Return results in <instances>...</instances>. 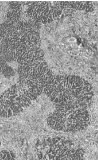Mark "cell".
<instances>
[{"mask_svg": "<svg viewBox=\"0 0 98 160\" xmlns=\"http://www.w3.org/2000/svg\"><path fill=\"white\" fill-rule=\"evenodd\" d=\"M89 119L86 109L71 108L56 109L49 117L48 123L55 130L75 132L86 128L89 124Z\"/></svg>", "mask_w": 98, "mask_h": 160, "instance_id": "cell-1", "label": "cell"}]
</instances>
